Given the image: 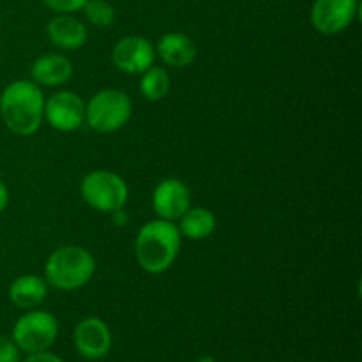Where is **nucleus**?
<instances>
[{
  "label": "nucleus",
  "mask_w": 362,
  "mask_h": 362,
  "mask_svg": "<svg viewBox=\"0 0 362 362\" xmlns=\"http://www.w3.org/2000/svg\"><path fill=\"white\" fill-rule=\"evenodd\" d=\"M0 117L18 136H32L45 120V94L32 80H14L0 94Z\"/></svg>",
  "instance_id": "1"
},
{
  "label": "nucleus",
  "mask_w": 362,
  "mask_h": 362,
  "mask_svg": "<svg viewBox=\"0 0 362 362\" xmlns=\"http://www.w3.org/2000/svg\"><path fill=\"white\" fill-rule=\"evenodd\" d=\"M182 246V235L175 223L152 219L145 223L134 239V258L148 274H161L175 264Z\"/></svg>",
  "instance_id": "2"
},
{
  "label": "nucleus",
  "mask_w": 362,
  "mask_h": 362,
  "mask_svg": "<svg viewBox=\"0 0 362 362\" xmlns=\"http://www.w3.org/2000/svg\"><path fill=\"white\" fill-rule=\"evenodd\" d=\"M95 274V260L83 246L69 244L53 251L45 264V279L48 286L62 292L83 288Z\"/></svg>",
  "instance_id": "3"
},
{
  "label": "nucleus",
  "mask_w": 362,
  "mask_h": 362,
  "mask_svg": "<svg viewBox=\"0 0 362 362\" xmlns=\"http://www.w3.org/2000/svg\"><path fill=\"white\" fill-rule=\"evenodd\" d=\"M131 115V98L119 88H103L85 103V124L95 133H115L129 122Z\"/></svg>",
  "instance_id": "4"
},
{
  "label": "nucleus",
  "mask_w": 362,
  "mask_h": 362,
  "mask_svg": "<svg viewBox=\"0 0 362 362\" xmlns=\"http://www.w3.org/2000/svg\"><path fill=\"white\" fill-rule=\"evenodd\" d=\"M80 193L90 209L101 214H113L119 209H124L129 198V187L119 173L94 170L81 179Z\"/></svg>",
  "instance_id": "5"
},
{
  "label": "nucleus",
  "mask_w": 362,
  "mask_h": 362,
  "mask_svg": "<svg viewBox=\"0 0 362 362\" xmlns=\"http://www.w3.org/2000/svg\"><path fill=\"white\" fill-rule=\"evenodd\" d=\"M59 338V320L45 310H28L13 327V341L23 354L45 352Z\"/></svg>",
  "instance_id": "6"
},
{
  "label": "nucleus",
  "mask_w": 362,
  "mask_h": 362,
  "mask_svg": "<svg viewBox=\"0 0 362 362\" xmlns=\"http://www.w3.org/2000/svg\"><path fill=\"white\" fill-rule=\"evenodd\" d=\"M45 120L59 133H73L85 124V101L73 90H59L45 99Z\"/></svg>",
  "instance_id": "7"
},
{
  "label": "nucleus",
  "mask_w": 362,
  "mask_h": 362,
  "mask_svg": "<svg viewBox=\"0 0 362 362\" xmlns=\"http://www.w3.org/2000/svg\"><path fill=\"white\" fill-rule=\"evenodd\" d=\"M359 13V0H315L310 20L317 32L334 35L346 30Z\"/></svg>",
  "instance_id": "8"
},
{
  "label": "nucleus",
  "mask_w": 362,
  "mask_h": 362,
  "mask_svg": "<svg viewBox=\"0 0 362 362\" xmlns=\"http://www.w3.org/2000/svg\"><path fill=\"white\" fill-rule=\"evenodd\" d=\"M156 48L144 35H126L112 48V62L126 74H141L154 66Z\"/></svg>",
  "instance_id": "9"
},
{
  "label": "nucleus",
  "mask_w": 362,
  "mask_h": 362,
  "mask_svg": "<svg viewBox=\"0 0 362 362\" xmlns=\"http://www.w3.org/2000/svg\"><path fill=\"white\" fill-rule=\"evenodd\" d=\"M73 345L83 359L99 361L112 350V331L101 318H83L73 331Z\"/></svg>",
  "instance_id": "10"
},
{
  "label": "nucleus",
  "mask_w": 362,
  "mask_h": 362,
  "mask_svg": "<svg viewBox=\"0 0 362 362\" xmlns=\"http://www.w3.org/2000/svg\"><path fill=\"white\" fill-rule=\"evenodd\" d=\"M191 191L186 182L170 177L161 180L152 193V209L159 219L177 223L191 207Z\"/></svg>",
  "instance_id": "11"
},
{
  "label": "nucleus",
  "mask_w": 362,
  "mask_h": 362,
  "mask_svg": "<svg viewBox=\"0 0 362 362\" xmlns=\"http://www.w3.org/2000/svg\"><path fill=\"white\" fill-rule=\"evenodd\" d=\"M46 35L49 42L59 49L73 52L87 45L88 30L80 20L71 14H57L46 23Z\"/></svg>",
  "instance_id": "12"
},
{
  "label": "nucleus",
  "mask_w": 362,
  "mask_h": 362,
  "mask_svg": "<svg viewBox=\"0 0 362 362\" xmlns=\"http://www.w3.org/2000/svg\"><path fill=\"white\" fill-rule=\"evenodd\" d=\"M73 76V62L60 53H46L32 62L30 80L39 87H60Z\"/></svg>",
  "instance_id": "13"
},
{
  "label": "nucleus",
  "mask_w": 362,
  "mask_h": 362,
  "mask_svg": "<svg viewBox=\"0 0 362 362\" xmlns=\"http://www.w3.org/2000/svg\"><path fill=\"white\" fill-rule=\"evenodd\" d=\"M154 48L156 57H159L168 67L175 69H184L197 59V45L189 35L182 32H168L161 35Z\"/></svg>",
  "instance_id": "14"
},
{
  "label": "nucleus",
  "mask_w": 362,
  "mask_h": 362,
  "mask_svg": "<svg viewBox=\"0 0 362 362\" xmlns=\"http://www.w3.org/2000/svg\"><path fill=\"white\" fill-rule=\"evenodd\" d=\"M48 283L35 274H23L13 279L9 285V300L20 310H35L48 297Z\"/></svg>",
  "instance_id": "15"
},
{
  "label": "nucleus",
  "mask_w": 362,
  "mask_h": 362,
  "mask_svg": "<svg viewBox=\"0 0 362 362\" xmlns=\"http://www.w3.org/2000/svg\"><path fill=\"white\" fill-rule=\"evenodd\" d=\"M175 225L179 228L180 235L186 237V239L204 240L216 232L218 221H216V216L212 211L205 207H193L191 205Z\"/></svg>",
  "instance_id": "16"
},
{
  "label": "nucleus",
  "mask_w": 362,
  "mask_h": 362,
  "mask_svg": "<svg viewBox=\"0 0 362 362\" xmlns=\"http://www.w3.org/2000/svg\"><path fill=\"white\" fill-rule=\"evenodd\" d=\"M140 92L147 101H161L170 92V74L163 67L151 66L141 73Z\"/></svg>",
  "instance_id": "17"
},
{
  "label": "nucleus",
  "mask_w": 362,
  "mask_h": 362,
  "mask_svg": "<svg viewBox=\"0 0 362 362\" xmlns=\"http://www.w3.org/2000/svg\"><path fill=\"white\" fill-rule=\"evenodd\" d=\"M81 11L85 13L88 23L98 28L112 27L115 21V9L106 0H87Z\"/></svg>",
  "instance_id": "18"
},
{
  "label": "nucleus",
  "mask_w": 362,
  "mask_h": 362,
  "mask_svg": "<svg viewBox=\"0 0 362 362\" xmlns=\"http://www.w3.org/2000/svg\"><path fill=\"white\" fill-rule=\"evenodd\" d=\"M41 2L57 14H73L83 9L87 0H41Z\"/></svg>",
  "instance_id": "19"
},
{
  "label": "nucleus",
  "mask_w": 362,
  "mask_h": 362,
  "mask_svg": "<svg viewBox=\"0 0 362 362\" xmlns=\"http://www.w3.org/2000/svg\"><path fill=\"white\" fill-rule=\"evenodd\" d=\"M0 362H21V350L13 338L0 336Z\"/></svg>",
  "instance_id": "20"
},
{
  "label": "nucleus",
  "mask_w": 362,
  "mask_h": 362,
  "mask_svg": "<svg viewBox=\"0 0 362 362\" xmlns=\"http://www.w3.org/2000/svg\"><path fill=\"white\" fill-rule=\"evenodd\" d=\"M21 362H64L59 356L52 354L49 350H45V352H35V354H27Z\"/></svg>",
  "instance_id": "21"
},
{
  "label": "nucleus",
  "mask_w": 362,
  "mask_h": 362,
  "mask_svg": "<svg viewBox=\"0 0 362 362\" xmlns=\"http://www.w3.org/2000/svg\"><path fill=\"white\" fill-rule=\"evenodd\" d=\"M7 205H9V189H7L6 184L0 180V214L6 211Z\"/></svg>",
  "instance_id": "22"
},
{
  "label": "nucleus",
  "mask_w": 362,
  "mask_h": 362,
  "mask_svg": "<svg viewBox=\"0 0 362 362\" xmlns=\"http://www.w3.org/2000/svg\"><path fill=\"white\" fill-rule=\"evenodd\" d=\"M113 218V221H115V225H126L127 223V216L126 212H124V209H119V211H115L113 214H110Z\"/></svg>",
  "instance_id": "23"
},
{
  "label": "nucleus",
  "mask_w": 362,
  "mask_h": 362,
  "mask_svg": "<svg viewBox=\"0 0 362 362\" xmlns=\"http://www.w3.org/2000/svg\"><path fill=\"white\" fill-rule=\"evenodd\" d=\"M197 362H216V359L212 356H202V357H198Z\"/></svg>",
  "instance_id": "24"
}]
</instances>
